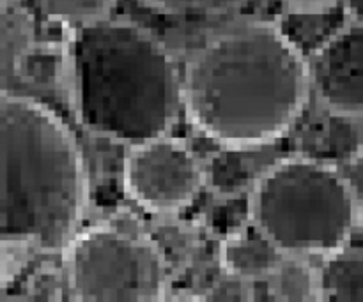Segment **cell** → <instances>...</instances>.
<instances>
[{
  "label": "cell",
  "instance_id": "6da1fadb",
  "mask_svg": "<svg viewBox=\"0 0 363 302\" xmlns=\"http://www.w3.org/2000/svg\"><path fill=\"white\" fill-rule=\"evenodd\" d=\"M308 64L277 23L230 25L190 57L183 103L191 122L225 147L273 144L298 119Z\"/></svg>",
  "mask_w": 363,
  "mask_h": 302
},
{
  "label": "cell",
  "instance_id": "7a4b0ae2",
  "mask_svg": "<svg viewBox=\"0 0 363 302\" xmlns=\"http://www.w3.org/2000/svg\"><path fill=\"white\" fill-rule=\"evenodd\" d=\"M66 64L78 119L99 137L131 145L163 137L184 105L172 57L133 21L69 28Z\"/></svg>",
  "mask_w": 363,
  "mask_h": 302
},
{
  "label": "cell",
  "instance_id": "3957f363",
  "mask_svg": "<svg viewBox=\"0 0 363 302\" xmlns=\"http://www.w3.org/2000/svg\"><path fill=\"white\" fill-rule=\"evenodd\" d=\"M2 246L67 248L85 209L80 151L62 122L38 101L2 92Z\"/></svg>",
  "mask_w": 363,
  "mask_h": 302
},
{
  "label": "cell",
  "instance_id": "277c9868",
  "mask_svg": "<svg viewBox=\"0 0 363 302\" xmlns=\"http://www.w3.org/2000/svg\"><path fill=\"white\" fill-rule=\"evenodd\" d=\"M250 218L286 255H333L360 223L358 197L328 163L280 158L250 193Z\"/></svg>",
  "mask_w": 363,
  "mask_h": 302
},
{
  "label": "cell",
  "instance_id": "5b68a950",
  "mask_svg": "<svg viewBox=\"0 0 363 302\" xmlns=\"http://www.w3.org/2000/svg\"><path fill=\"white\" fill-rule=\"evenodd\" d=\"M66 251L69 289L77 299H163L165 258L145 233L126 223L108 221L77 233Z\"/></svg>",
  "mask_w": 363,
  "mask_h": 302
},
{
  "label": "cell",
  "instance_id": "8992f818",
  "mask_svg": "<svg viewBox=\"0 0 363 302\" xmlns=\"http://www.w3.org/2000/svg\"><path fill=\"white\" fill-rule=\"evenodd\" d=\"M206 170L183 141L167 134L131 147L124 161V186L142 207L174 212L195 198Z\"/></svg>",
  "mask_w": 363,
  "mask_h": 302
},
{
  "label": "cell",
  "instance_id": "52a82bcc",
  "mask_svg": "<svg viewBox=\"0 0 363 302\" xmlns=\"http://www.w3.org/2000/svg\"><path fill=\"white\" fill-rule=\"evenodd\" d=\"M312 85L326 110L363 115V21L351 20L330 37L308 64Z\"/></svg>",
  "mask_w": 363,
  "mask_h": 302
},
{
  "label": "cell",
  "instance_id": "ba28073f",
  "mask_svg": "<svg viewBox=\"0 0 363 302\" xmlns=\"http://www.w3.org/2000/svg\"><path fill=\"white\" fill-rule=\"evenodd\" d=\"M286 253L254 223L240 232L230 233L222 240L218 250L220 265L230 276L245 279H264L275 274L282 264Z\"/></svg>",
  "mask_w": 363,
  "mask_h": 302
},
{
  "label": "cell",
  "instance_id": "9c48e42d",
  "mask_svg": "<svg viewBox=\"0 0 363 302\" xmlns=\"http://www.w3.org/2000/svg\"><path fill=\"white\" fill-rule=\"evenodd\" d=\"M279 156L269 151V144L225 147L209 163L206 173L209 184L222 194L240 193L252 186L279 161Z\"/></svg>",
  "mask_w": 363,
  "mask_h": 302
},
{
  "label": "cell",
  "instance_id": "30bf717a",
  "mask_svg": "<svg viewBox=\"0 0 363 302\" xmlns=\"http://www.w3.org/2000/svg\"><path fill=\"white\" fill-rule=\"evenodd\" d=\"M347 21L350 14L344 4L339 2L319 9H291L279 27L301 55L312 57Z\"/></svg>",
  "mask_w": 363,
  "mask_h": 302
},
{
  "label": "cell",
  "instance_id": "8fae6325",
  "mask_svg": "<svg viewBox=\"0 0 363 302\" xmlns=\"http://www.w3.org/2000/svg\"><path fill=\"white\" fill-rule=\"evenodd\" d=\"M318 297L325 301H363V253L337 251L318 272Z\"/></svg>",
  "mask_w": 363,
  "mask_h": 302
},
{
  "label": "cell",
  "instance_id": "7c38bea8",
  "mask_svg": "<svg viewBox=\"0 0 363 302\" xmlns=\"http://www.w3.org/2000/svg\"><path fill=\"white\" fill-rule=\"evenodd\" d=\"M2 69L16 67L34 42V21L18 2L2 4Z\"/></svg>",
  "mask_w": 363,
  "mask_h": 302
},
{
  "label": "cell",
  "instance_id": "4fadbf2b",
  "mask_svg": "<svg viewBox=\"0 0 363 302\" xmlns=\"http://www.w3.org/2000/svg\"><path fill=\"white\" fill-rule=\"evenodd\" d=\"M116 0H39L41 13L48 20L74 28L110 16Z\"/></svg>",
  "mask_w": 363,
  "mask_h": 302
},
{
  "label": "cell",
  "instance_id": "5bb4252c",
  "mask_svg": "<svg viewBox=\"0 0 363 302\" xmlns=\"http://www.w3.org/2000/svg\"><path fill=\"white\" fill-rule=\"evenodd\" d=\"M280 276L279 289L280 296L284 299H311L314 297L315 292L318 294V276H312L303 265H286V262L282 264V267L275 272Z\"/></svg>",
  "mask_w": 363,
  "mask_h": 302
},
{
  "label": "cell",
  "instance_id": "9a60e30c",
  "mask_svg": "<svg viewBox=\"0 0 363 302\" xmlns=\"http://www.w3.org/2000/svg\"><path fill=\"white\" fill-rule=\"evenodd\" d=\"M291 9H319V7L335 6L342 0H286Z\"/></svg>",
  "mask_w": 363,
  "mask_h": 302
},
{
  "label": "cell",
  "instance_id": "2e32d148",
  "mask_svg": "<svg viewBox=\"0 0 363 302\" xmlns=\"http://www.w3.org/2000/svg\"><path fill=\"white\" fill-rule=\"evenodd\" d=\"M351 20L363 21V0H342Z\"/></svg>",
  "mask_w": 363,
  "mask_h": 302
},
{
  "label": "cell",
  "instance_id": "e0dca14e",
  "mask_svg": "<svg viewBox=\"0 0 363 302\" xmlns=\"http://www.w3.org/2000/svg\"><path fill=\"white\" fill-rule=\"evenodd\" d=\"M358 214H360V223H358V226H360L363 232V191L360 197H358Z\"/></svg>",
  "mask_w": 363,
  "mask_h": 302
},
{
  "label": "cell",
  "instance_id": "ac0fdd59",
  "mask_svg": "<svg viewBox=\"0 0 363 302\" xmlns=\"http://www.w3.org/2000/svg\"><path fill=\"white\" fill-rule=\"evenodd\" d=\"M4 2H20V0H2V4Z\"/></svg>",
  "mask_w": 363,
  "mask_h": 302
}]
</instances>
